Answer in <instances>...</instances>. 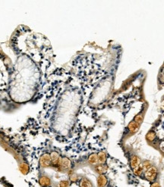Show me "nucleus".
Listing matches in <instances>:
<instances>
[{
	"label": "nucleus",
	"instance_id": "19",
	"mask_svg": "<svg viewBox=\"0 0 164 187\" xmlns=\"http://www.w3.org/2000/svg\"><path fill=\"white\" fill-rule=\"evenodd\" d=\"M150 187H162L161 184H160V181H156V182H153V183H150Z\"/></svg>",
	"mask_w": 164,
	"mask_h": 187
},
{
	"label": "nucleus",
	"instance_id": "11",
	"mask_svg": "<svg viewBox=\"0 0 164 187\" xmlns=\"http://www.w3.org/2000/svg\"><path fill=\"white\" fill-rule=\"evenodd\" d=\"M145 111L139 112L138 114H137V115L134 117L133 120L135 122H136L137 124L141 125V124L143 123L144 121V119H145Z\"/></svg>",
	"mask_w": 164,
	"mask_h": 187
},
{
	"label": "nucleus",
	"instance_id": "14",
	"mask_svg": "<svg viewBox=\"0 0 164 187\" xmlns=\"http://www.w3.org/2000/svg\"><path fill=\"white\" fill-rule=\"evenodd\" d=\"M88 162L92 165H96L98 164V160H97V154L93 153L88 157Z\"/></svg>",
	"mask_w": 164,
	"mask_h": 187
},
{
	"label": "nucleus",
	"instance_id": "13",
	"mask_svg": "<svg viewBox=\"0 0 164 187\" xmlns=\"http://www.w3.org/2000/svg\"><path fill=\"white\" fill-rule=\"evenodd\" d=\"M98 164H106L107 161V155L104 152H100L97 154Z\"/></svg>",
	"mask_w": 164,
	"mask_h": 187
},
{
	"label": "nucleus",
	"instance_id": "16",
	"mask_svg": "<svg viewBox=\"0 0 164 187\" xmlns=\"http://www.w3.org/2000/svg\"><path fill=\"white\" fill-rule=\"evenodd\" d=\"M70 186H71L70 180H61V181L59 182L58 187H70Z\"/></svg>",
	"mask_w": 164,
	"mask_h": 187
},
{
	"label": "nucleus",
	"instance_id": "10",
	"mask_svg": "<svg viewBox=\"0 0 164 187\" xmlns=\"http://www.w3.org/2000/svg\"><path fill=\"white\" fill-rule=\"evenodd\" d=\"M79 187H94V186L90 179L82 177L79 180Z\"/></svg>",
	"mask_w": 164,
	"mask_h": 187
},
{
	"label": "nucleus",
	"instance_id": "2",
	"mask_svg": "<svg viewBox=\"0 0 164 187\" xmlns=\"http://www.w3.org/2000/svg\"><path fill=\"white\" fill-rule=\"evenodd\" d=\"M128 161L129 168L132 170L135 169V168H137L141 164V159L135 153L129 154L128 156Z\"/></svg>",
	"mask_w": 164,
	"mask_h": 187
},
{
	"label": "nucleus",
	"instance_id": "1",
	"mask_svg": "<svg viewBox=\"0 0 164 187\" xmlns=\"http://www.w3.org/2000/svg\"><path fill=\"white\" fill-rule=\"evenodd\" d=\"M159 177H160V173H159L158 168L154 165H152L144 173V179L147 181L150 182V183L158 181Z\"/></svg>",
	"mask_w": 164,
	"mask_h": 187
},
{
	"label": "nucleus",
	"instance_id": "15",
	"mask_svg": "<svg viewBox=\"0 0 164 187\" xmlns=\"http://www.w3.org/2000/svg\"><path fill=\"white\" fill-rule=\"evenodd\" d=\"M141 165H142V167H143V169L145 172L146 170H148L149 168H150V167L153 165V164H152V162L150 161L145 160V161H141Z\"/></svg>",
	"mask_w": 164,
	"mask_h": 187
},
{
	"label": "nucleus",
	"instance_id": "5",
	"mask_svg": "<svg viewBox=\"0 0 164 187\" xmlns=\"http://www.w3.org/2000/svg\"><path fill=\"white\" fill-rule=\"evenodd\" d=\"M108 178L105 174L99 175L97 179V187H106L108 184Z\"/></svg>",
	"mask_w": 164,
	"mask_h": 187
},
{
	"label": "nucleus",
	"instance_id": "7",
	"mask_svg": "<svg viewBox=\"0 0 164 187\" xmlns=\"http://www.w3.org/2000/svg\"><path fill=\"white\" fill-rule=\"evenodd\" d=\"M39 184L42 187H50L52 185V180L47 176H41L39 178Z\"/></svg>",
	"mask_w": 164,
	"mask_h": 187
},
{
	"label": "nucleus",
	"instance_id": "6",
	"mask_svg": "<svg viewBox=\"0 0 164 187\" xmlns=\"http://www.w3.org/2000/svg\"><path fill=\"white\" fill-rule=\"evenodd\" d=\"M40 164L41 167L43 168H48L51 165V158L50 155L48 154H45L43 155L40 158Z\"/></svg>",
	"mask_w": 164,
	"mask_h": 187
},
{
	"label": "nucleus",
	"instance_id": "12",
	"mask_svg": "<svg viewBox=\"0 0 164 187\" xmlns=\"http://www.w3.org/2000/svg\"><path fill=\"white\" fill-rule=\"evenodd\" d=\"M132 171H133L134 174L136 177H138L144 176V173H145V170L143 169V167H142L141 164L139 166H137V168H135V169L132 170Z\"/></svg>",
	"mask_w": 164,
	"mask_h": 187
},
{
	"label": "nucleus",
	"instance_id": "3",
	"mask_svg": "<svg viewBox=\"0 0 164 187\" xmlns=\"http://www.w3.org/2000/svg\"><path fill=\"white\" fill-rule=\"evenodd\" d=\"M145 139L149 144H153L157 141V135L154 129H150L145 136Z\"/></svg>",
	"mask_w": 164,
	"mask_h": 187
},
{
	"label": "nucleus",
	"instance_id": "4",
	"mask_svg": "<svg viewBox=\"0 0 164 187\" xmlns=\"http://www.w3.org/2000/svg\"><path fill=\"white\" fill-rule=\"evenodd\" d=\"M140 127L141 125L137 124L136 122H135L133 120H132V121L129 122V124H128L126 127L128 133L131 134V135L135 134L136 133H137V131H138L139 129H140Z\"/></svg>",
	"mask_w": 164,
	"mask_h": 187
},
{
	"label": "nucleus",
	"instance_id": "8",
	"mask_svg": "<svg viewBox=\"0 0 164 187\" xmlns=\"http://www.w3.org/2000/svg\"><path fill=\"white\" fill-rule=\"evenodd\" d=\"M94 170L99 175L106 174L108 170V167L106 165V164H97L94 167Z\"/></svg>",
	"mask_w": 164,
	"mask_h": 187
},
{
	"label": "nucleus",
	"instance_id": "9",
	"mask_svg": "<svg viewBox=\"0 0 164 187\" xmlns=\"http://www.w3.org/2000/svg\"><path fill=\"white\" fill-rule=\"evenodd\" d=\"M71 167H72V162L69 158L64 157V158H61V162H60V168L65 170H69L70 169Z\"/></svg>",
	"mask_w": 164,
	"mask_h": 187
},
{
	"label": "nucleus",
	"instance_id": "18",
	"mask_svg": "<svg viewBox=\"0 0 164 187\" xmlns=\"http://www.w3.org/2000/svg\"><path fill=\"white\" fill-rule=\"evenodd\" d=\"M69 180L70 182H77L78 181V177L77 174H71L70 177H69Z\"/></svg>",
	"mask_w": 164,
	"mask_h": 187
},
{
	"label": "nucleus",
	"instance_id": "17",
	"mask_svg": "<svg viewBox=\"0 0 164 187\" xmlns=\"http://www.w3.org/2000/svg\"><path fill=\"white\" fill-rule=\"evenodd\" d=\"M21 172H22V173H24V174H27L28 171H29V168H28L27 165H21Z\"/></svg>",
	"mask_w": 164,
	"mask_h": 187
}]
</instances>
